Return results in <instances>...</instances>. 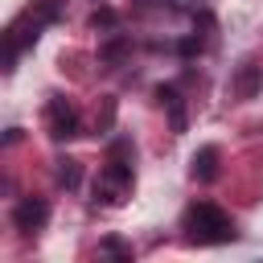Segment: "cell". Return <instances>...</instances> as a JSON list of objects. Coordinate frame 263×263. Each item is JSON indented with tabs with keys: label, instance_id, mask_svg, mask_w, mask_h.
<instances>
[{
	"label": "cell",
	"instance_id": "3",
	"mask_svg": "<svg viewBox=\"0 0 263 263\" xmlns=\"http://www.w3.org/2000/svg\"><path fill=\"white\" fill-rule=\"evenodd\" d=\"M45 218H49V205H45L41 197H21V201H16V210H12V222H16V230H25V234L41 230V226H45Z\"/></svg>",
	"mask_w": 263,
	"mask_h": 263
},
{
	"label": "cell",
	"instance_id": "1",
	"mask_svg": "<svg viewBox=\"0 0 263 263\" xmlns=\"http://www.w3.org/2000/svg\"><path fill=\"white\" fill-rule=\"evenodd\" d=\"M185 234L193 242H230L234 238V222L214 201H197V205L185 210Z\"/></svg>",
	"mask_w": 263,
	"mask_h": 263
},
{
	"label": "cell",
	"instance_id": "4",
	"mask_svg": "<svg viewBox=\"0 0 263 263\" xmlns=\"http://www.w3.org/2000/svg\"><path fill=\"white\" fill-rule=\"evenodd\" d=\"M230 90H234L238 99H255V95L263 90V66L242 62V66H238V74H234V82H230Z\"/></svg>",
	"mask_w": 263,
	"mask_h": 263
},
{
	"label": "cell",
	"instance_id": "2",
	"mask_svg": "<svg viewBox=\"0 0 263 263\" xmlns=\"http://www.w3.org/2000/svg\"><path fill=\"white\" fill-rule=\"evenodd\" d=\"M45 127H49L53 140H70V136H78V111H74L66 99H49V107H45Z\"/></svg>",
	"mask_w": 263,
	"mask_h": 263
},
{
	"label": "cell",
	"instance_id": "5",
	"mask_svg": "<svg viewBox=\"0 0 263 263\" xmlns=\"http://www.w3.org/2000/svg\"><path fill=\"white\" fill-rule=\"evenodd\" d=\"M218 160H222V152L214 148V144H205V148H197L193 152V181H214L218 177Z\"/></svg>",
	"mask_w": 263,
	"mask_h": 263
},
{
	"label": "cell",
	"instance_id": "6",
	"mask_svg": "<svg viewBox=\"0 0 263 263\" xmlns=\"http://www.w3.org/2000/svg\"><path fill=\"white\" fill-rule=\"evenodd\" d=\"M58 181L74 189L78 185V160H58Z\"/></svg>",
	"mask_w": 263,
	"mask_h": 263
}]
</instances>
